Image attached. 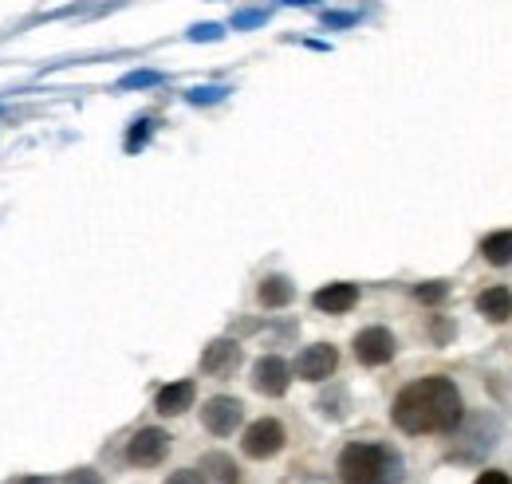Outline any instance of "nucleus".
<instances>
[{"label": "nucleus", "instance_id": "f257e3e1", "mask_svg": "<svg viewBox=\"0 0 512 484\" xmlns=\"http://www.w3.org/2000/svg\"><path fill=\"white\" fill-rule=\"evenodd\" d=\"M461 414H465L461 390L449 378H442V374L410 382L394 398V410H390L394 425L402 433H414V437H422V433H449V429L461 425Z\"/></svg>", "mask_w": 512, "mask_h": 484}, {"label": "nucleus", "instance_id": "f03ea898", "mask_svg": "<svg viewBox=\"0 0 512 484\" xmlns=\"http://www.w3.org/2000/svg\"><path fill=\"white\" fill-rule=\"evenodd\" d=\"M339 481L343 484H402V457L390 445L351 441L339 453Z\"/></svg>", "mask_w": 512, "mask_h": 484}, {"label": "nucleus", "instance_id": "7ed1b4c3", "mask_svg": "<svg viewBox=\"0 0 512 484\" xmlns=\"http://www.w3.org/2000/svg\"><path fill=\"white\" fill-rule=\"evenodd\" d=\"M170 441H174V437H170L166 429L146 425V429H138V433L127 441V461L134 465V469H154V465H162V461H166Z\"/></svg>", "mask_w": 512, "mask_h": 484}, {"label": "nucleus", "instance_id": "20e7f679", "mask_svg": "<svg viewBox=\"0 0 512 484\" xmlns=\"http://www.w3.org/2000/svg\"><path fill=\"white\" fill-rule=\"evenodd\" d=\"M284 441H288L284 425L276 422V418H260V422H253L245 429L241 449H245V457H253V461H272V457L284 449Z\"/></svg>", "mask_w": 512, "mask_h": 484}, {"label": "nucleus", "instance_id": "39448f33", "mask_svg": "<svg viewBox=\"0 0 512 484\" xmlns=\"http://www.w3.org/2000/svg\"><path fill=\"white\" fill-rule=\"evenodd\" d=\"M245 418V406L237 402V398H229V394H217V398H209L205 406H201V425L213 433V437H229L237 425Z\"/></svg>", "mask_w": 512, "mask_h": 484}, {"label": "nucleus", "instance_id": "423d86ee", "mask_svg": "<svg viewBox=\"0 0 512 484\" xmlns=\"http://www.w3.org/2000/svg\"><path fill=\"white\" fill-rule=\"evenodd\" d=\"M288 382H292V366L284 363L280 355H264V359H256V366H253L256 394H264V398H280V394H288Z\"/></svg>", "mask_w": 512, "mask_h": 484}, {"label": "nucleus", "instance_id": "0eeeda50", "mask_svg": "<svg viewBox=\"0 0 512 484\" xmlns=\"http://www.w3.org/2000/svg\"><path fill=\"white\" fill-rule=\"evenodd\" d=\"M394 351H398V343H394V335H390L386 327H367V331L355 335V359H359L363 366L390 363Z\"/></svg>", "mask_w": 512, "mask_h": 484}, {"label": "nucleus", "instance_id": "6e6552de", "mask_svg": "<svg viewBox=\"0 0 512 484\" xmlns=\"http://www.w3.org/2000/svg\"><path fill=\"white\" fill-rule=\"evenodd\" d=\"M335 366H339V351H335L331 343H312V347L300 351L296 374H300L304 382H327V378L335 374Z\"/></svg>", "mask_w": 512, "mask_h": 484}, {"label": "nucleus", "instance_id": "1a4fd4ad", "mask_svg": "<svg viewBox=\"0 0 512 484\" xmlns=\"http://www.w3.org/2000/svg\"><path fill=\"white\" fill-rule=\"evenodd\" d=\"M193 398H197V386H193L190 378H182V382H170V386H162V390H158L154 410H158L162 418H178V414H186V410H190Z\"/></svg>", "mask_w": 512, "mask_h": 484}, {"label": "nucleus", "instance_id": "9d476101", "mask_svg": "<svg viewBox=\"0 0 512 484\" xmlns=\"http://www.w3.org/2000/svg\"><path fill=\"white\" fill-rule=\"evenodd\" d=\"M237 363H241V347H237L233 339H217V343H209L205 355H201V370L213 374V378L233 374V366Z\"/></svg>", "mask_w": 512, "mask_h": 484}, {"label": "nucleus", "instance_id": "9b49d317", "mask_svg": "<svg viewBox=\"0 0 512 484\" xmlns=\"http://www.w3.org/2000/svg\"><path fill=\"white\" fill-rule=\"evenodd\" d=\"M312 303L327 315H343V311H351L359 303V288L355 284H327L312 296Z\"/></svg>", "mask_w": 512, "mask_h": 484}, {"label": "nucleus", "instance_id": "f8f14e48", "mask_svg": "<svg viewBox=\"0 0 512 484\" xmlns=\"http://www.w3.org/2000/svg\"><path fill=\"white\" fill-rule=\"evenodd\" d=\"M477 311H481L489 323H509L512 319V292L509 288H501V284L485 288V292L477 296Z\"/></svg>", "mask_w": 512, "mask_h": 484}, {"label": "nucleus", "instance_id": "ddd939ff", "mask_svg": "<svg viewBox=\"0 0 512 484\" xmlns=\"http://www.w3.org/2000/svg\"><path fill=\"white\" fill-rule=\"evenodd\" d=\"M256 300L264 303V307H288V303L296 300V288H292L288 276H264L260 288H256Z\"/></svg>", "mask_w": 512, "mask_h": 484}, {"label": "nucleus", "instance_id": "4468645a", "mask_svg": "<svg viewBox=\"0 0 512 484\" xmlns=\"http://www.w3.org/2000/svg\"><path fill=\"white\" fill-rule=\"evenodd\" d=\"M201 477H209V481L217 484H241V473H237L233 457H225V453H205L201 457Z\"/></svg>", "mask_w": 512, "mask_h": 484}, {"label": "nucleus", "instance_id": "2eb2a0df", "mask_svg": "<svg viewBox=\"0 0 512 484\" xmlns=\"http://www.w3.org/2000/svg\"><path fill=\"white\" fill-rule=\"evenodd\" d=\"M481 256H485L489 264H497V268L512 264V233H509V229H501V233H489V237L481 241Z\"/></svg>", "mask_w": 512, "mask_h": 484}, {"label": "nucleus", "instance_id": "dca6fc26", "mask_svg": "<svg viewBox=\"0 0 512 484\" xmlns=\"http://www.w3.org/2000/svg\"><path fill=\"white\" fill-rule=\"evenodd\" d=\"M414 296H418V300H422V303H442V300H446V296H449V284H446V280H434V284H422V288H418Z\"/></svg>", "mask_w": 512, "mask_h": 484}, {"label": "nucleus", "instance_id": "f3484780", "mask_svg": "<svg viewBox=\"0 0 512 484\" xmlns=\"http://www.w3.org/2000/svg\"><path fill=\"white\" fill-rule=\"evenodd\" d=\"M64 484H107L95 469H75V473H67Z\"/></svg>", "mask_w": 512, "mask_h": 484}, {"label": "nucleus", "instance_id": "a211bd4d", "mask_svg": "<svg viewBox=\"0 0 512 484\" xmlns=\"http://www.w3.org/2000/svg\"><path fill=\"white\" fill-rule=\"evenodd\" d=\"M166 484H205V477H201V469H178L166 477Z\"/></svg>", "mask_w": 512, "mask_h": 484}, {"label": "nucleus", "instance_id": "6ab92c4d", "mask_svg": "<svg viewBox=\"0 0 512 484\" xmlns=\"http://www.w3.org/2000/svg\"><path fill=\"white\" fill-rule=\"evenodd\" d=\"M477 484H512L509 473H501V469H489V473H481L477 477Z\"/></svg>", "mask_w": 512, "mask_h": 484}, {"label": "nucleus", "instance_id": "aec40b11", "mask_svg": "<svg viewBox=\"0 0 512 484\" xmlns=\"http://www.w3.org/2000/svg\"><path fill=\"white\" fill-rule=\"evenodd\" d=\"M221 95H225L221 87H209V91H190L193 103H213V99H221Z\"/></svg>", "mask_w": 512, "mask_h": 484}, {"label": "nucleus", "instance_id": "412c9836", "mask_svg": "<svg viewBox=\"0 0 512 484\" xmlns=\"http://www.w3.org/2000/svg\"><path fill=\"white\" fill-rule=\"evenodd\" d=\"M142 83H158V75L146 71V75H127V79H123V87H142Z\"/></svg>", "mask_w": 512, "mask_h": 484}]
</instances>
